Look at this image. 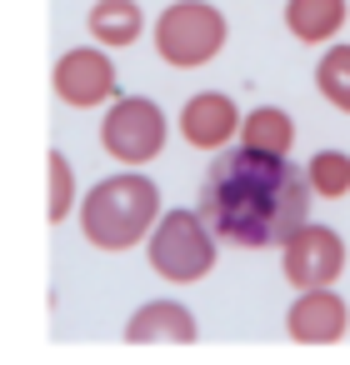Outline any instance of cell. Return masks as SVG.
<instances>
[{"label": "cell", "mask_w": 350, "mask_h": 365, "mask_svg": "<svg viewBox=\"0 0 350 365\" xmlns=\"http://www.w3.org/2000/svg\"><path fill=\"white\" fill-rule=\"evenodd\" d=\"M140 6L135 0H96L91 6V36L101 46H135L140 41Z\"/></svg>", "instance_id": "12"}, {"label": "cell", "mask_w": 350, "mask_h": 365, "mask_svg": "<svg viewBox=\"0 0 350 365\" xmlns=\"http://www.w3.org/2000/svg\"><path fill=\"white\" fill-rule=\"evenodd\" d=\"M101 145L120 160V165H145L160 155L165 145V110L145 96H125L105 110L101 120Z\"/></svg>", "instance_id": "5"}, {"label": "cell", "mask_w": 350, "mask_h": 365, "mask_svg": "<svg viewBox=\"0 0 350 365\" xmlns=\"http://www.w3.org/2000/svg\"><path fill=\"white\" fill-rule=\"evenodd\" d=\"M305 180H310V190H315L320 200H340V195L350 190V155H345V150H320V155H310Z\"/></svg>", "instance_id": "14"}, {"label": "cell", "mask_w": 350, "mask_h": 365, "mask_svg": "<svg viewBox=\"0 0 350 365\" xmlns=\"http://www.w3.org/2000/svg\"><path fill=\"white\" fill-rule=\"evenodd\" d=\"M345 325H350V310H345V300H340L330 285L300 290L295 305H290V315H285V330H290V340H300V345H330V340L345 335Z\"/></svg>", "instance_id": "9"}, {"label": "cell", "mask_w": 350, "mask_h": 365, "mask_svg": "<svg viewBox=\"0 0 350 365\" xmlns=\"http://www.w3.org/2000/svg\"><path fill=\"white\" fill-rule=\"evenodd\" d=\"M51 86H56V96H61L66 106L91 110V106H101L105 96H115V66H110L105 51L81 46V51H66V56L56 61Z\"/></svg>", "instance_id": "7"}, {"label": "cell", "mask_w": 350, "mask_h": 365, "mask_svg": "<svg viewBox=\"0 0 350 365\" xmlns=\"http://www.w3.org/2000/svg\"><path fill=\"white\" fill-rule=\"evenodd\" d=\"M220 46H225V16L215 6H205V0H175L155 21V51L165 66L195 71V66L215 61Z\"/></svg>", "instance_id": "4"}, {"label": "cell", "mask_w": 350, "mask_h": 365, "mask_svg": "<svg viewBox=\"0 0 350 365\" xmlns=\"http://www.w3.org/2000/svg\"><path fill=\"white\" fill-rule=\"evenodd\" d=\"M315 86H320V96H325L335 110L350 115V46H330V51L320 56V66H315Z\"/></svg>", "instance_id": "15"}, {"label": "cell", "mask_w": 350, "mask_h": 365, "mask_svg": "<svg viewBox=\"0 0 350 365\" xmlns=\"http://www.w3.org/2000/svg\"><path fill=\"white\" fill-rule=\"evenodd\" d=\"M240 145L265 150V155H290V145H295V125H290L285 110L260 106V110H250V115L240 120Z\"/></svg>", "instance_id": "13"}, {"label": "cell", "mask_w": 350, "mask_h": 365, "mask_svg": "<svg viewBox=\"0 0 350 365\" xmlns=\"http://www.w3.org/2000/svg\"><path fill=\"white\" fill-rule=\"evenodd\" d=\"M200 335L195 315L180 300H150L125 320V340L130 345H150V340H170V345H190Z\"/></svg>", "instance_id": "10"}, {"label": "cell", "mask_w": 350, "mask_h": 365, "mask_svg": "<svg viewBox=\"0 0 350 365\" xmlns=\"http://www.w3.org/2000/svg\"><path fill=\"white\" fill-rule=\"evenodd\" d=\"M46 165H51V205H46V215L61 225V220H66V210L76 205V175H71V160H66L61 150H51V155H46Z\"/></svg>", "instance_id": "16"}, {"label": "cell", "mask_w": 350, "mask_h": 365, "mask_svg": "<svg viewBox=\"0 0 350 365\" xmlns=\"http://www.w3.org/2000/svg\"><path fill=\"white\" fill-rule=\"evenodd\" d=\"M310 180L290 155H265L250 145H225L200 180L195 210L215 230V240L235 250L285 245L300 225H310Z\"/></svg>", "instance_id": "1"}, {"label": "cell", "mask_w": 350, "mask_h": 365, "mask_svg": "<svg viewBox=\"0 0 350 365\" xmlns=\"http://www.w3.org/2000/svg\"><path fill=\"white\" fill-rule=\"evenodd\" d=\"M150 265L170 285L205 280L215 265V230L205 225L200 210H165L160 225L150 230Z\"/></svg>", "instance_id": "3"}, {"label": "cell", "mask_w": 350, "mask_h": 365, "mask_svg": "<svg viewBox=\"0 0 350 365\" xmlns=\"http://www.w3.org/2000/svg\"><path fill=\"white\" fill-rule=\"evenodd\" d=\"M345 26V0H290L285 6V31L305 46L335 41Z\"/></svg>", "instance_id": "11"}, {"label": "cell", "mask_w": 350, "mask_h": 365, "mask_svg": "<svg viewBox=\"0 0 350 365\" xmlns=\"http://www.w3.org/2000/svg\"><path fill=\"white\" fill-rule=\"evenodd\" d=\"M240 110H235V101L230 96H220V91H200V96H190L185 106H180V135H185V145H195V150H225L230 145V135H240Z\"/></svg>", "instance_id": "8"}, {"label": "cell", "mask_w": 350, "mask_h": 365, "mask_svg": "<svg viewBox=\"0 0 350 365\" xmlns=\"http://www.w3.org/2000/svg\"><path fill=\"white\" fill-rule=\"evenodd\" d=\"M280 270H285V280L300 285V290L335 285L340 270H345V240H340L330 225H300V230L280 245Z\"/></svg>", "instance_id": "6"}, {"label": "cell", "mask_w": 350, "mask_h": 365, "mask_svg": "<svg viewBox=\"0 0 350 365\" xmlns=\"http://www.w3.org/2000/svg\"><path fill=\"white\" fill-rule=\"evenodd\" d=\"M155 225H160V190H155V180H145L135 170H120V175L101 180L81 200V230L101 250H130Z\"/></svg>", "instance_id": "2"}]
</instances>
